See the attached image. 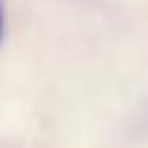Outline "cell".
Wrapping results in <instances>:
<instances>
[{
	"mask_svg": "<svg viewBox=\"0 0 148 148\" xmlns=\"http://www.w3.org/2000/svg\"><path fill=\"white\" fill-rule=\"evenodd\" d=\"M3 32H5V10H3V0H0V42H3Z\"/></svg>",
	"mask_w": 148,
	"mask_h": 148,
	"instance_id": "1",
	"label": "cell"
}]
</instances>
